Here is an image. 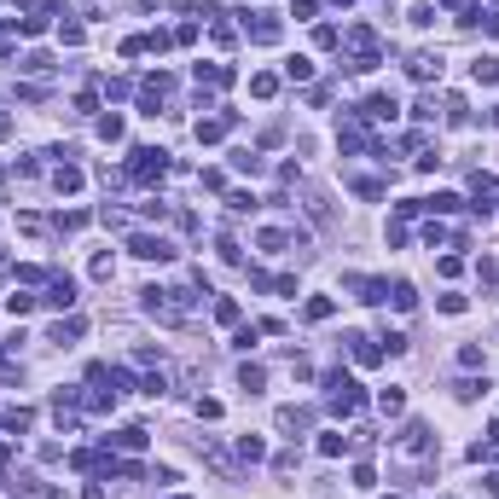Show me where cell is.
I'll return each instance as SVG.
<instances>
[{
  "label": "cell",
  "instance_id": "3957f363",
  "mask_svg": "<svg viewBox=\"0 0 499 499\" xmlns=\"http://www.w3.org/2000/svg\"><path fill=\"white\" fill-rule=\"evenodd\" d=\"M128 250H134L139 262H174V244H169V238H151V232H134Z\"/></svg>",
  "mask_w": 499,
  "mask_h": 499
},
{
  "label": "cell",
  "instance_id": "4dcf8cb0",
  "mask_svg": "<svg viewBox=\"0 0 499 499\" xmlns=\"http://www.w3.org/2000/svg\"><path fill=\"white\" fill-rule=\"evenodd\" d=\"M174 499H192V493H174Z\"/></svg>",
  "mask_w": 499,
  "mask_h": 499
},
{
  "label": "cell",
  "instance_id": "6da1fadb",
  "mask_svg": "<svg viewBox=\"0 0 499 499\" xmlns=\"http://www.w3.org/2000/svg\"><path fill=\"white\" fill-rule=\"evenodd\" d=\"M325 395H331V412H343V418H354V412L366 407L360 383H354L348 372H331V378H325Z\"/></svg>",
  "mask_w": 499,
  "mask_h": 499
},
{
  "label": "cell",
  "instance_id": "cb8c5ba5",
  "mask_svg": "<svg viewBox=\"0 0 499 499\" xmlns=\"http://www.w3.org/2000/svg\"><path fill=\"white\" fill-rule=\"evenodd\" d=\"M24 70H29V76H46V70H53V58H46V53H29Z\"/></svg>",
  "mask_w": 499,
  "mask_h": 499
},
{
  "label": "cell",
  "instance_id": "e0dca14e",
  "mask_svg": "<svg viewBox=\"0 0 499 499\" xmlns=\"http://www.w3.org/2000/svg\"><path fill=\"white\" fill-rule=\"evenodd\" d=\"M53 186H58V192H76V186H82V169H70V163H64V169L53 174Z\"/></svg>",
  "mask_w": 499,
  "mask_h": 499
},
{
  "label": "cell",
  "instance_id": "1f68e13d",
  "mask_svg": "<svg viewBox=\"0 0 499 499\" xmlns=\"http://www.w3.org/2000/svg\"><path fill=\"white\" fill-rule=\"evenodd\" d=\"M493 128H499V110H493Z\"/></svg>",
  "mask_w": 499,
  "mask_h": 499
},
{
  "label": "cell",
  "instance_id": "52a82bcc",
  "mask_svg": "<svg viewBox=\"0 0 499 499\" xmlns=\"http://www.w3.org/2000/svg\"><path fill=\"white\" fill-rule=\"evenodd\" d=\"M400 453H430V424H407V436H400Z\"/></svg>",
  "mask_w": 499,
  "mask_h": 499
},
{
  "label": "cell",
  "instance_id": "ffe728a7",
  "mask_svg": "<svg viewBox=\"0 0 499 499\" xmlns=\"http://www.w3.org/2000/svg\"><path fill=\"white\" fill-rule=\"evenodd\" d=\"M238 383H244V389L255 395V389H262V383H267V372H262V366H244V372H238Z\"/></svg>",
  "mask_w": 499,
  "mask_h": 499
},
{
  "label": "cell",
  "instance_id": "83f0119b",
  "mask_svg": "<svg viewBox=\"0 0 499 499\" xmlns=\"http://www.w3.org/2000/svg\"><path fill=\"white\" fill-rule=\"evenodd\" d=\"M302 314H308V319H331V296H314V302H308Z\"/></svg>",
  "mask_w": 499,
  "mask_h": 499
},
{
  "label": "cell",
  "instance_id": "4316f807",
  "mask_svg": "<svg viewBox=\"0 0 499 499\" xmlns=\"http://www.w3.org/2000/svg\"><path fill=\"white\" fill-rule=\"evenodd\" d=\"M232 169H244V174H255V169H262V157H255V151H232Z\"/></svg>",
  "mask_w": 499,
  "mask_h": 499
},
{
  "label": "cell",
  "instance_id": "4fadbf2b",
  "mask_svg": "<svg viewBox=\"0 0 499 499\" xmlns=\"http://www.w3.org/2000/svg\"><path fill=\"white\" fill-rule=\"evenodd\" d=\"M76 337H82V319H58V325H53V343L58 348H70Z\"/></svg>",
  "mask_w": 499,
  "mask_h": 499
},
{
  "label": "cell",
  "instance_id": "ac0fdd59",
  "mask_svg": "<svg viewBox=\"0 0 499 499\" xmlns=\"http://www.w3.org/2000/svg\"><path fill=\"white\" fill-rule=\"evenodd\" d=\"M424 209H436V215H453V209H459V192H436Z\"/></svg>",
  "mask_w": 499,
  "mask_h": 499
},
{
  "label": "cell",
  "instance_id": "44dd1931",
  "mask_svg": "<svg viewBox=\"0 0 499 499\" xmlns=\"http://www.w3.org/2000/svg\"><path fill=\"white\" fill-rule=\"evenodd\" d=\"M285 76H291V82H308L314 64H308V58H291V64H285Z\"/></svg>",
  "mask_w": 499,
  "mask_h": 499
},
{
  "label": "cell",
  "instance_id": "7c38bea8",
  "mask_svg": "<svg viewBox=\"0 0 499 499\" xmlns=\"http://www.w3.org/2000/svg\"><path fill=\"white\" fill-rule=\"evenodd\" d=\"M308 407H279V430H308Z\"/></svg>",
  "mask_w": 499,
  "mask_h": 499
},
{
  "label": "cell",
  "instance_id": "7402d4cb",
  "mask_svg": "<svg viewBox=\"0 0 499 499\" xmlns=\"http://www.w3.org/2000/svg\"><path fill=\"white\" fill-rule=\"evenodd\" d=\"M58 41H64V46H82V41H87V29H82V24H64V29H58Z\"/></svg>",
  "mask_w": 499,
  "mask_h": 499
},
{
  "label": "cell",
  "instance_id": "5bb4252c",
  "mask_svg": "<svg viewBox=\"0 0 499 499\" xmlns=\"http://www.w3.org/2000/svg\"><path fill=\"white\" fill-rule=\"evenodd\" d=\"M471 76H476V82H488V87H493V82H499V58H476V64H471Z\"/></svg>",
  "mask_w": 499,
  "mask_h": 499
},
{
  "label": "cell",
  "instance_id": "f546056e",
  "mask_svg": "<svg viewBox=\"0 0 499 499\" xmlns=\"http://www.w3.org/2000/svg\"><path fill=\"white\" fill-rule=\"evenodd\" d=\"M99 134L105 139H122V117H99Z\"/></svg>",
  "mask_w": 499,
  "mask_h": 499
},
{
  "label": "cell",
  "instance_id": "8fae6325",
  "mask_svg": "<svg viewBox=\"0 0 499 499\" xmlns=\"http://www.w3.org/2000/svg\"><path fill=\"white\" fill-rule=\"evenodd\" d=\"M412 76H418V82L441 76V53H412Z\"/></svg>",
  "mask_w": 499,
  "mask_h": 499
},
{
  "label": "cell",
  "instance_id": "d4e9b609",
  "mask_svg": "<svg viewBox=\"0 0 499 499\" xmlns=\"http://www.w3.org/2000/svg\"><path fill=\"white\" fill-rule=\"evenodd\" d=\"M215 319H221V325H232V319H238V302L221 296V302H215Z\"/></svg>",
  "mask_w": 499,
  "mask_h": 499
},
{
  "label": "cell",
  "instance_id": "9c48e42d",
  "mask_svg": "<svg viewBox=\"0 0 499 499\" xmlns=\"http://www.w3.org/2000/svg\"><path fill=\"white\" fill-rule=\"evenodd\" d=\"M227 82H232L227 64H198V87H227Z\"/></svg>",
  "mask_w": 499,
  "mask_h": 499
},
{
  "label": "cell",
  "instance_id": "ba28073f",
  "mask_svg": "<svg viewBox=\"0 0 499 499\" xmlns=\"http://www.w3.org/2000/svg\"><path fill=\"white\" fill-rule=\"evenodd\" d=\"M41 302H53V308H70V302H76V279H53Z\"/></svg>",
  "mask_w": 499,
  "mask_h": 499
},
{
  "label": "cell",
  "instance_id": "484cf974",
  "mask_svg": "<svg viewBox=\"0 0 499 499\" xmlns=\"http://www.w3.org/2000/svg\"><path fill=\"white\" fill-rule=\"evenodd\" d=\"M378 407H383V412H400V407H407V395H400V389H383Z\"/></svg>",
  "mask_w": 499,
  "mask_h": 499
},
{
  "label": "cell",
  "instance_id": "f1b7e54d",
  "mask_svg": "<svg viewBox=\"0 0 499 499\" xmlns=\"http://www.w3.org/2000/svg\"><path fill=\"white\" fill-rule=\"evenodd\" d=\"M343 447H348L343 436H319V453H325V459H337V453H343Z\"/></svg>",
  "mask_w": 499,
  "mask_h": 499
},
{
  "label": "cell",
  "instance_id": "d6986e66",
  "mask_svg": "<svg viewBox=\"0 0 499 499\" xmlns=\"http://www.w3.org/2000/svg\"><path fill=\"white\" fill-rule=\"evenodd\" d=\"M389 302H395V308H400V314H407V308H412V302H418V296H412V285H389Z\"/></svg>",
  "mask_w": 499,
  "mask_h": 499
},
{
  "label": "cell",
  "instance_id": "7a4b0ae2",
  "mask_svg": "<svg viewBox=\"0 0 499 499\" xmlns=\"http://www.w3.org/2000/svg\"><path fill=\"white\" fill-rule=\"evenodd\" d=\"M163 169H169V151H151V146H139L134 157H128V180H134V186H151V180H163Z\"/></svg>",
  "mask_w": 499,
  "mask_h": 499
},
{
  "label": "cell",
  "instance_id": "5b68a950",
  "mask_svg": "<svg viewBox=\"0 0 499 499\" xmlns=\"http://www.w3.org/2000/svg\"><path fill=\"white\" fill-rule=\"evenodd\" d=\"M244 29H250V41H262V46L279 41V24H273L267 12H244Z\"/></svg>",
  "mask_w": 499,
  "mask_h": 499
},
{
  "label": "cell",
  "instance_id": "603a6c76",
  "mask_svg": "<svg viewBox=\"0 0 499 499\" xmlns=\"http://www.w3.org/2000/svg\"><path fill=\"white\" fill-rule=\"evenodd\" d=\"M238 453H244V459H262L267 447H262V436H238Z\"/></svg>",
  "mask_w": 499,
  "mask_h": 499
},
{
  "label": "cell",
  "instance_id": "30bf717a",
  "mask_svg": "<svg viewBox=\"0 0 499 499\" xmlns=\"http://www.w3.org/2000/svg\"><path fill=\"white\" fill-rule=\"evenodd\" d=\"M0 424H6L12 436H24V430L35 424V412H29V407H6V412H0Z\"/></svg>",
  "mask_w": 499,
  "mask_h": 499
},
{
  "label": "cell",
  "instance_id": "2e32d148",
  "mask_svg": "<svg viewBox=\"0 0 499 499\" xmlns=\"http://www.w3.org/2000/svg\"><path fill=\"white\" fill-rule=\"evenodd\" d=\"M117 447H128V453H139V447H146V430H134V424H128V430H117Z\"/></svg>",
  "mask_w": 499,
  "mask_h": 499
},
{
  "label": "cell",
  "instance_id": "8992f818",
  "mask_svg": "<svg viewBox=\"0 0 499 499\" xmlns=\"http://www.w3.org/2000/svg\"><path fill=\"white\" fill-rule=\"evenodd\" d=\"M395 110H400V105H395V93H372L360 117H366V122H395Z\"/></svg>",
  "mask_w": 499,
  "mask_h": 499
},
{
  "label": "cell",
  "instance_id": "277c9868",
  "mask_svg": "<svg viewBox=\"0 0 499 499\" xmlns=\"http://www.w3.org/2000/svg\"><path fill=\"white\" fill-rule=\"evenodd\" d=\"M238 122V110H221V117H198V128H192V134H198V146H215V139H227V128Z\"/></svg>",
  "mask_w": 499,
  "mask_h": 499
},
{
  "label": "cell",
  "instance_id": "9a60e30c",
  "mask_svg": "<svg viewBox=\"0 0 499 499\" xmlns=\"http://www.w3.org/2000/svg\"><path fill=\"white\" fill-rule=\"evenodd\" d=\"M250 93L255 99H273V93H279V76H250Z\"/></svg>",
  "mask_w": 499,
  "mask_h": 499
}]
</instances>
